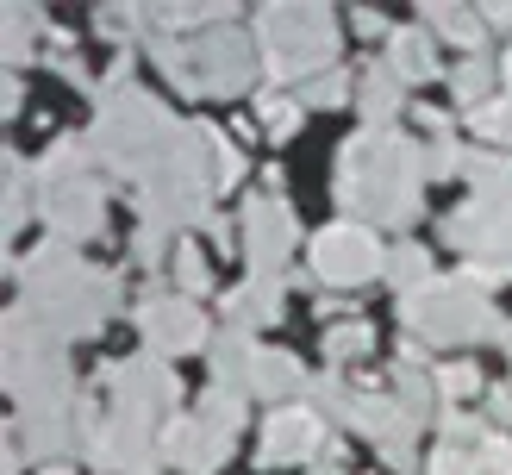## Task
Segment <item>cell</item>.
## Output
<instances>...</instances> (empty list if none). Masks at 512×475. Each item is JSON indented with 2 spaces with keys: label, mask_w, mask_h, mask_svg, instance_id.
Wrapping results in <instances>:
<instances>
[{
  "label": "cell",
  "mask_w": 512,
  "mask_h": 475,
  "mask_svg": "<svg viewBox=\"0 0 512 475\" xmlns=\"http://www.w3.org/2000/svg\"><path fill=\"white\" fill-rule=\"evenodd\" d=\"M338 200L350 213L369 219H413L419 213V163L413 144H400L394 132H363L356 144H344L338 157Z\"/></svg>",
  "instance_id": "cell-1"
},
{
  "label": "cell",
  "mask_w": 512,
  "mask_h": 475,
  "mask_svg": "<svg viewBox=\"0 0 512 475\" xmlns=\"http://www.w3.org/2000/svg\"><path fill=\"white\" fill-rule=\"evenodd\" d=\"M400 319L413 325L425 344H463V338H481V332H500L494 307L481 300V288H463V282H425L400 300Z\"/></svg>",
  "instance_id": "cell-2"
},
{
  "label": "cell",
  "mask_w": 512,
  "mask_h": 475,
  "mask_svg": "<svg viewBox=\"0 0 512 475\" xmlns=\"http://www.w3.org/2000/svg\"><path fill=\"white\" fill-rule=\"evenodd\" d=\"M331 50H338L331 13H319V7H269L263 13V57L275 75H306Z\"/></svg>",
  "instance_id": "cell-3"
},
{
  "label": "cell",
  "mask_w": 512,
  "mask_h": 475,
  "mask_svg": "<svg viewBox=\"0 0 512 475\" xmlns=\"http://www.w3.org/2000/svg\"><path fill=\"white\" fill-rule=\"evenodd\" d=\"M388 269V250L375 244V232H363V225H331V232H319L313 244V275L331 288H356L369 282V275Z\"/></svg>",
  "instance_id": "cell-4"
},
{
  "label": "cell",
  "mask_w": 512,
  "mask_h": 475,
  "mask_svg": "<svg viewBox=\"0 0 512 475\" xmlns=\"http://www.w3.org/2000/svg\"><path fill=\"white\" fill-rule=\"evenodd\" d=\"M7 382L19 388L25 407H32V419H50V413H63V400H69V363H63V350H13Z\"/></svg>",
  "instance_id": "cell-5"
},
{
  "label": "cell",
  "mask_w": 512,
  "mask_h": 475,
  "mask_svg": "<svg viewBox=\"0 0 512 475\" xmlns=\"http://www.w3.org/2000/svg\"><path fill=\"white\" fill-rule=\"evenodd\" d=\"M107 388H113L119 419H138V425H144L157 407H169V400H175V375H169V369H157L150 357H138V363L107 369Z\"/></svg>",
  "instance_id": "cell-6"
},
{
  "label": "cell",
  "mask_w": 512,
  "mask_h": 475,
  "mask_svg": "<svg viewBox=\"0 0 512 475\" xmlns=\"http://www.w3.org/2000/svg\"><path fill=\"white\" fill-rule=\"evenodd\" d=\"M244 232H250L244 250H250V263H256V269H281V263H288V250H294V219H288V207H281V194L250 200Z\"/></svg>",
  "instance_id": "cell-7"
},
{
  "label": "cell",
  "mask_w": 512,
  "mask_h": 475,
  "mask_svg": "<svg viewBox=\"0 0 512 475\" xmlns=\"http://www.w3.org/2000/svg\"><path fill=\"white\" fill-rule=\"evenodd\" d=\"M150 350H194L200 338H207V319H200L194 300H150V307L138 313Z\"/></svg>",
  "instance_id": "cell-8"
},
{
  "label": "cell",
  "mask_w": 512,
  "mask_h": 475,
  "mask_svg": "<svg viewBox=\"0 0 512 475\" xmlns=\"http://www.w3.org/2000/svg\"><path fill=\"white\" fill-rule=\"evenodd\" d=\"M325 438V425L313 413H275L269 432H263V463L269 469H288V463H313V450Z\"/></svg>",
  "instance_id": "cell-9"
},
{
  "label": "cell",
  "mask_w": 512,
  "mask_h": 475,
  "mask_svg": "<svg viewBox=\"0 0 512 475\" xmlns=\"http://www.w3.org/2000/svg\"><path fill=\"white\" fill-rule=\"evenodd\" d=\"M44 213H50V225H57L63 238H88L100 225V188L94 182H50Z\"/></svg>",
  "instance_id": "cell-10"
},
{
  "label": "cell",
  "mask_w": 512,
  "mask_h": 475,
  "mask_svg": "<svg viewBox=\"0 0 512 475\" xmlns=\"http://www.w3.org/2000/svg\"><path fill=\"white\" fill-rule=\"evenodd\" d=\"M94 457L107 463V469H150V444H144V425L138 419H107L94 432Z\"/></svg>",
  "instance_id": "cell-11"
},
{
  "label": "cell",
  "mask_w": 512,
  "mask_h": 475,
  "mask_svg": "<svg viewBox=\"0 0 512 475\" xmlns=\"http://www.w3.org/2000/svg\"><path fill=\"white\" fill-rule=\"evenodd\" d=\"M300 382H306V375H300V363L288 357V350H263L256 369H250V388L256 394H294Z\"/></svg>",
  "instance_id": "cell-12"
},
{
  "label": "cell",
  "mask_w": 512,
  "mask_h": 475,
  "mask_svg": "<svg viewBox=\"0 0 512 475\" xmlns=\"http://www.w3.org/2000/svg\"><path fill=\"white\" fill-rule=\"evenodd\" d=\"M431 69H438V63H431L425 32H400V38H394V75H400V82H425Z\"/></svg>",
  "instance_id": "cell-13"
},
{
  "label": "cell",
  "mask_w": 512,
  "mask_h": 475,
  "mask_svg": "<svg viewBox=\"0 0 512 475\" xmlns=\"http://www.w3.org/2000/svg\"><path fill=\"white\" fill-rule=\"evenodd\" d=\"M275 307H281V294H275V282H250L244 294H232V300H225V313L238 319V332H244L250 319H275Z\"/></svg>",
  "instance_id": "cell-14"
},
{
  "label": "cell",
  "mask_w": 512,
  "mask_h": 475,
  "mask_svg": "<svg viewBox=\"0 0 512 475\" xmlns=\"http://www.w3.org/2000/svg\"><path fill=\"white\" fill-rule=\"evenodd\" d=\"M363 107H369L375 119H388V113L400 107V75H394V63H381V69L363 75Z\"/></svg>",
  "instance_id": "cell-15"
},
{
  "label": "cell",
  "mask_w": 512,
  "mask_h": 475,
  "mask_svg": "<svg viewBox=\"0 0 512 475\" xmlns=\"http://www.w3.org/2000/svg\"><path fill=\"white\" fill-rule=\"evenodd\" d=\"M425 19H431V25H444V32H450L456 44L481 50V19H475V13H456V7H425Z\"/></svg>",
  "instance_id": "cell-16"
},
{
  "label": "cell",
  "mask_w": 512,
  "mask_h": 475,
  "mask_svg": "<svg viewBox=\"0 0 512 475\" xmlns=\"http://www.w3.org/2000/svg\"><path fill=\"white\" fill-rule=\"evenodd\" d=\"M325 357H331V363H344V357H369V325H331Z\"/></svg>",
  "instance_id": "cell-17"
},
{
  "label": "cell",
  "mask_w": 512,
  "mask_h": 475,
  "mask_svg": "<svg viewBox=\"0 0 512 475\" xmlns=\"http://www.w3.org/2000/svg\"><path fill=\"white\" fill-rule=\"evenodd\" d=\"M344 88H350L344 75H338V69H325L319 82H306V88H300V100H306V107H338V100H344Z\"/></svg>",
  "instance_id": "cell-18"
},
{
  "label": "cell",
  "mask_w": 512,
  "mask_h": 475,
  "mask_svg": "<svg viewBox=\"0 0 512 475\" xmlns=\"http://www.w3.org/2000/svg\"><path fill=\"white\" fill-rule=\"evenodd\" d=\"M388 269H394V282H406V294H413V282H425V250L400 244L394 257H388Z\"/></svg>",
  "instance_id": "cell-19"
},
{
  "label": "cell",
  "mask_w": 512,
  "mask_h": 475,
  "mask_svg": "<svg viewBox=\"0 0 512 475\" xmlns=\"http://www.w3.org/2000/svg\"><path fill=\"white\" fill-rule=\"evenodd\" d=\"M475 125H481V138H512V94L494 100V107H481Z\"/></svg>",
  "instance_id": "cell-20"
},
{
  "label": "cell",
  "mask_w": 512,
  "mask_h": 475,
  "mask_svg": "<svg viewBox=\"0 0 512 475\" xmlns=\"http://www.w3.org/2000/svg\"><path fill=\"white\" fill-rule=\"evenodd\" d=\"M438 388H444V400H469V394L481 388V375H475L469 363H456V369H444V375H438Z\"/></svg>",
  "instance_id": "cell-21"
},
{
  "label": "cell",
  "mask_w": 512,
  "mask_h": 475,
  "mask_svg": "<svg viewBox=\"0 0 512 475\" xmlns=\"http://www.w3.org/2000/svg\"><path fill=\"white\" fill-rule=\"evenodd\" d=\"M175 282H182L188 294H200V288H207V263H200V250H194V244L182 250V257H175Z\"/></svg>",
  "instance_id": "cell-22"
},
{
  "label": "cell",
  "mask_w": 512,
  "mask_h": 475,
  "mask_svg": "<svg viewBox=\"0 0 512 475\" xmlns=\"http://www.w3.org/2000/svg\"><path fill=\"white\" fill-rule=\"evenodd\" d=\"M481 88H488V63H463V69H456V100H481Z\"/></svg>",
  "instance_id": "cell-23"
},
{
  "label": "cell",
  "mask_w": 512,
  "mask_h": 475,
  "mask_svg": "<svg viewBox=\"0 0 512 475\" xmlns=\"http://www.w3.org/2000/svg\"><path fill=\"white\" fill-rule=\"evenodd\" d=\"M313 475H344V469H338V463H319V469H313Z\"/></svg>",
  "instance_id": "cell-24"
},
{
  "label": "cell",
  "mask_w": 512,
  "mask_h": 475,
  "mask_svg": "<svg viewBox=\"0 0 512 475\" xmlns=\"http://www.w3.org/2000/svg\"><path fill=\"white\" fill-rule=\"evenodd\" d=\"M494 19H500V25H512V7H494Z\"/></svg>",
  "instance_id": "cell-25"
},
{
  "label": "cell",
  "mask_w": 512,
  "mask_h": 475,
  "mask_svg": "<svg viewBox=\"0 0 512 475\" xmlns=\"http://www.w3.org/2000/svg\"><path fill=\"white\" fill-rule=\"evenodd\" d=\"M506 82H512V50H506Z\"/></svg>",
  "instance_id": "cell-26"
},
{
  "label": "cell",
  "mask_w": 512,
  "mask_h": 475,
  "mask_svg": "<svg viewBox=\"0 0 512 475\" xmlns=\"http://www.w3.org/2000/svg\"><path fill=\"white\" fill-rule=\"evenodd\" d=\"M44 475H69V469H44Z\"/></svg>",
  "instance_id": "cell-27"
}]
</instances>
